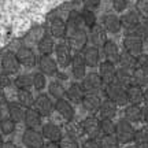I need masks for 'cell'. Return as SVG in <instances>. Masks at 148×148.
I'll list each match as a JSON object with an SVG mask.
<instances>
[{"instance_id":"1","label":"cell","mask_w":148,"mask_h":148,"mask_svg":"<svg viewBox=\"0 0 148 148\" xmlns=\"http://www.w3.org/2000/svg\"><path fill=\"white\" fill-rule=\"evenodd\" d=\"M104 93H106L107 99L111 101H114L116 106H125L127 103V93L126 88L122 86L119 82L112 81L108 82L104 86Z\"/></svg>"},{"instance_id":"2","label":"cell","mask_w":148,"mask_h":148,"mask_svg":"<svg viewBox=\"0 0 148 148\" xmlns=\"http://www.w3.org/2000/svg\"><path fill=\"white\" fill-rule=\"evenodd\" d=\"M134 136H136V130L133 125L125 118L119 119L116 122L115 126V137L119 141V144H129L134 141Z\"/></svg>"},{"instance_id":"3","label":"cell","mask_w":148,"mask_h":148,"mask_svg":"<svg viewBox=\"0 0 148 148\" xmlns=\"http://www.w3.org/2000/svg\"><path fill=\"white\" fill-rule=\"evenodd\" d=\"M64 41L67 42V45L70 47L71 51L74 52H81L86 48V42H88V34L85 32V29H79L75 32L66 33Z\"/></svg>"},{"instance_id":"4","label":"cell","mask_w":148,"mask_h":148,"mask_svg":"<svg viewBox=\"0 0 148 148\" xmlns=\"http://www.w3.org/2000/svg\"><path fill=\"white\" fill-rule=\"evenodd\" d=\"M123 47H125V51L129 53H132L133 56H141L143 55V40L137 36V34H129L123 38Z\"/></svg>"},{"instance_id":"5","label":"cell","mask_w":148,"mask_h":148,"mask_svg":"<svg viewBox=\"0 0 148 148\" xmlns=\"http://www.w3.org/2000/svg\"><path fill=\"white\" fill-rule=\"evenodd\" d=\"M81 85L84 88L85 93H97L103 88V81L97 73H89L84 77Z\"/></svg>"},{"instance_id":"6","label":"cell","mask_w":148,"mask_h":148,"mask_svg":"<svg viewBox=\"0 0 148 148\" xmlns=\"http://www.w3.org/2000/svg\"><path fill=\"white\" fill-rule=\"evenodd\" d=\"M55 55H56V62L58 64H60L62 67H67L70 66L71 63V49L70 47L67 45V42L66 41H62V42H58L56 45H55Z\"/></svg>"},{"instance_id":"7","label":"cell","mask_w":148,"mask_h":148,"mask_svg":"<svg viewBox=\"0 0 148 148\" xmlns=\"http://www.w3.org/2000/svg\"><path fill=\"white\" fill-rule=\"evenodd\" d=\"M22 141L27 148H42L44 147V137L38 130L34 129H26L23 136H22Z\"/></svg>"},{"instance_id":"8","label":"cell","mask_w":148,"mask_h":148,"mask_svg":"<svg viewBox=\"0 0 148 148\" xmlns=\"http://www.w3.org/2000/svg\"><path fill=\"white\" fill-rule=\"evenodd\" d=\"M34 108H36L37 112L41 116L51 115L52 110H55L52 101H51V97L47 93H40V95L37 96L36 100H34Z\"/></svg>"},{"instance_id":"9","label":"cell","mask_w":148,"mask_h":148,"mask_svg":"<svg viewBox=\"0 0 148 148\" xmlns=\"http://www.w3.org/2000/svg\"><path fill=\"white\" fill-rule=\"evenodd\" d=\"M81 127L84 130L85 134H88L89 138H97L100 136V121L96 118V116H88L85 118L82 123H81Z\"/></svg>"},{"instance_id":"10","label":"cell","mask_w":148,"mask_h":148,"mask_svg":"<svg viewBox=\"0 0 148 148\" xmlns=\"http://www.w3.org/2000/svg\"><path fill=\"white\" fill-rule=\"evenodd\" d=\"M38 69L45 75H55L58 74V62L49 55H41L38 59Z\"/></svg>"},{"instance_id":"11","label":"cell","mask_w":148,"mask_h":148,"mask_svg":"<svg viewBox=\"0 0 148 148\" xmlns=\"http://www.w3.org/2000/svg\"><path fill=\"white\" fill-rule=\"evenodd\" d=\"M53 108H55V111L63 118L64 121H67V122L73 121L74 108H73V106H71V103H70L69 100H66V99H59V100L55 101Z\"/></svg>"},{"instance_id":"12","label":"cell","mask_w":148,"mask_h":148,"mask_svg":"<svg viewBox=\"0 0 148 148\" xmlns=\"http://www.w3.org/2000/svg\"><path fill=\"white\" fill-rule=\"evenodd\" d=\"M1 67L4 70L5 74H15L19 70V60L16 58V53L12 52H5L1 58Z\"/></svg>"},{"instance_id":"13","label":"cell","mask_w":148,"mask_h":148,"mask_svg":"<svg viewBox=\"0 0 148 148\" xmlns=\"http://www.w3.org/2000/svg\"><path fill=\"white\" fill-rule=\"evenodd\" d=\"M71 74L75 79H84V77L86 75V64H85V60L82 58V55L79 53H75L71 59Z\"/></svg>"},{"instance_id":"14","label":"cell","mask_w":148,"mask_h":148,"mask_svg":"<svg viewBox=\"0 0 148 148\" xmlns=\"http://www.w3.org/2000/svg\"><path fill=\"white\" fill-rule=\"evenodd\" d=\"M41 134L44 138H47L48 141H56L59 143L63 134H62V130L58 125H55L53 122H48L45 125H42L41 127Z\"/></svg>"},{"instance_id":"15","label":"cell","mask_w":148,"mask_h":148,"mask_svg":"<svg viewBox=\"0 0 148 148\" xmlns=\"http://www.w3.org/2000/svg\"><path fill=\"white\" fill-rule=\"evenodd\" d=\"M16 58L19 60V63L23 64V66H26V67H33V66H36L37 58L30 48L21 47L18 51H16Z\"/></svg>"},{"instance_id":"16","label":"cell","mask_w":148,"mask_h":148,"mask_svg":"<svg viewBox=\"0 0 148 148\" xmlns=\"http://www.w3.org/2000/svg\"><path fill=\"white\" fill-rule=\"evenodd\" d=\"M115 73H116V69L114 66V63H111L108 60L100 63V66H99V75H100L103 84H108V82L115 81Z\"/></svg>"},{"instance_id":"17","label":"cell","mask_w":148,"mask_h":148,"mask_svg":"<svg viewBox=\"0 0 148 148\" xmlns=\"http://www.w3.org/2000/svg\"><path fill=\"white\" fill-rule=\"evenodd\" d=\"M85 95H86V93H85L82 85L78 84V82H73V84L66 89V97L69 99V101H73L75 104L82 103V99H84Z\"/></svg>"},{"instance_id":"18","label":"cell","mask_w":148,"mask_h":148,"mask_svg":"<svg viewBox=\"0 0 148 148\" xmlns=\"http://www.w3.org/2000/svg\"><path fill=\"white\" fill-rule=\"evenodd\" d=\"M89 41L93 44V47H103L104 42L107 41V37H106V30L104 27L99 26V25H95L93 27H90V32H89Z\"/></svg>"},{"instance_id":"19","label":"cell","mask_w":148,"mask_h":148,"mask_svg":"<svg viewBox=\"0 0 148 148\" xmlns=\"http://www.w3.org/2000/svg\"><path fill=\"white\" fill-rule=\"evenodd\" d=\"M126 93H127V103L129 104H136L140 106L144 101V90L141 86L138 85H130L126 88Z\"/></svg>"},{"instance_id":"20","label":"cell","mask_w":148,"mask_h":148,"mask_svg":"<svg viewBox=\"0 0 148 148\" xmlns=\"http://www.w3.org/2000/svg\"><path fill=\"white\" fill-rule=\"evenodd\" d=\"M82 58L85 60V64L89 66V67H95L99 64V60H100V52H99V48L97 47H86L82 51Z\"/></svg>"},{"instance_id":"21","label":"cell","mask_w":148,"mask_h":148,"mask_svg":"<svg viewBox=\"0 0 148 148\" xmlns=\"http://www.w3.org/2000/svg\"><path fill=\"white\" fill-rule=\"evenodd\" d=\"M81 104L88 112H97L101 106V100L97 93H86Z\"/></svg>"},{"instance_id":"22","label":"cell","mask_w":148,"mask_h":148,"mask_svg":"<svg viewBox=\"0 0 148 148\" xmlns=\"http://www.w3.org/2000/svg\"><path fill=\"white\" fill-rule=\"evenodd\" d=\"M25 123H26L27 129H34L38 130L41 127V115L37 112L36 108H26V114H25Z\"/></svg>"},{"instance_id":"23","label":"cell","mask_w":148,"mask_h":148,"mask_svg":"<svg viewBox=\"0 0 148 148\" xmlns=\"http://www.w3.org/2000/svg\"><path fill=\"white\" fill-rule=\"evenodd\" d=\"M66 29V22H63L60 18H53L52 21H49V34L55 38H64Z\"/></svg>"},{"instance_id":"24","label":"cell","mask_w":148,"mask_h":148,"mask_svg":"<svg viewBox=\"0 0 148 148\" xmlns=\"http://www.w3.org/2000/svg\"><path fill=\"white\" fill-rule=\"evenodd\" d=\"M121 25L127 30H136L140 25V15L136 11H129L121 16Z\"/></svg>"},{"instance_id":"25","label":"cell","mask_w":148,"mask_h":148,"mask_svg":"<svg viewBox=\"0 0 148 148\" xmlns=\"http://www.w3.org/2000/svg\"><path fill=\"white\" fill-rule=\"evenodd\" d=\"M103 52H104V56H106V60L111 62V63H116L118 59H119V48L114 41L111 40H107L103 45Z\"/></svg>"},{"instance_id":"26","label":"cell","mask_w":148,"mask_h":148,"mask_svg":"<svg viewBox=\"0 0 148 148\" xmlns=\"http://www.w3.org/2000/svg\"><path fill=\"white\" fill-rule=\"evenodd\" d=\"M103 27L106 32H110V33H118L121 30V18H118L116 15L114 14H108L103 18Z\"/></svg>"},{"instance_id":"27","label":"cell","mask_w":148,"mask_h":148,"mask_svg":"<svg viewBox=\"0 0 148 148\" xmlns=\"http://www.w3.org/2000/svg\"><path fill=\"white\" fill-rule=\"evenodd\" d=\"M116 107L118 106H116L114 101H111L107 99V100L101 101V106L97 112H99V115H100L101 119H112L116 114Z\"/></svg>"},{"instance_id":"28","label":"cell","mask_w":148,"mask_h":148,"mask_svg":"<svg viewBox=\"0 0 148 148\" xmlns=\"http://www.w3.org/2000/svg\"><path fill=\"white\" fill-rule=\"evenodd\" d=\"M115 81L119 82V84H121L122 86H125V88L133 85V70L123 69V67L118 69L115 73Z\"/></svg>"},{"instance_id":"29","label":"cell","mask_w":148,"mask_h":148,"mask_svg":"<svg viewBox=\"0 0 148 148\" xmlns=\"http://www.w3.org/2000/svg\"><path fill=\"white\" fill-rule=\"evenodd\" d=\"M8 112H10V118L16 123V122H21L25 119L26 110L19 103H10L8 104Z\"/></svg>"},{"instance_id":"30","label":"cell","mask_w":148,"mask_h":148,"mask_svg":"<svg viewBox=\"0 0 148 148\" xmlns=\"http://www.w3.org/2000/svg\"><path fill=\"white\" fill-rule=\"evenodd\" d=\"M16 97H18V103L23 106L25 108H32L34 106V97H33L32 92L29 89H18V93H16Z\"/></svg>"},{"instance_id":"31","label":"cell","mask_w":148,"mask_h":148,"mask_svg":"<svg viewBox=\"0 0 148 148\" xmlns=\"http://www.w3.org/2000/svg\"><path fill=\"white\" fill-rule=\"evenodd\" d=\"M137 62H138V58L133 56L132 53L129 52H122L119 55V59H118V63L121 64V67L123 69H129V70H133L137 67Z\"/></svg>"},{"instance_id":"32","label":"cell","mask_w":148,"mask_h":148,"mask_svg":"<svg viewBox=\"0 0 148 148\" xmlns=\"http://www.w3.org/2000/svg\"><path fill=\"white\" fill-rule=\"evenodd\" d=\"M125 119L130 123L141 121V107L136 104H129L125 108Z\"/></svg>"},{"instance_id":"33","label":"cell","mask_w":148,"mask_h":148,"mask_svg":"<svg viewBox=\"0 0 148 148\" xmlns=\"http://www.w3.org/2000/svg\"><path fill=\"white\" fill-rule=\"evenodd\" d=\"M48 92L56 100L64 99V96H66V89H64V86L59 81H51L49 85H48Z\"/></svg>"},{"instance_id":"34","label":"cell","mask_w":148,"mask_h":148,"mask_svg":"<svg viewBox=\"0 0 148 148\" xmlns=\"http://www.w3.org/2000/svg\"><path fill=\"white\" fill-rule=\"evenodd\" d=\"M133 84L138 85V86H145L148 85V71L141 69V67H136L133 69Z\"/></svg>"},{"instance_id":"35","label":"cell","mask_w":148,"mask_h":148,"mask_svg":"<svg viewBox=\"0 0 148 148\" xmlns=\"http://www.w3.org/2000/svg\"><path fill=\"white\" fill-rule=\"evenodd\" d=\"M38 51L42 55H49L52 53V51H55V42H53L51 36H44L38 41Z\"/></svg>"},{"instance_id":"36","label":"cell","mask_w":148,"mask_h":148,"mask_svg":"<svg viewBox=\"0 0 148 148\" xmlns=\"http://www.w3.org/2000/svg\"><path fill=\"white\" fill-rule=\"evenodd\" d=\"M99 143L100 148H119V141L116 140L115 134H103Z\"/></svg>"},{"instance_id":"37","label":"cell","mask_w":148,"mask_h":148,"mask_svg":"<svg viewBox=\"0 0 148 148\" xmlns=\"http://www.w3.org/2000/svg\"><path fill=\"white\" fill-rule=\"evenodd\" d=\"M134 141L138 147H145L148 145V125L143 126L141 129L136 130V136H134Z\"/></svg>"},{"instance_id":"38","label":"cell","mask_w":148,"mask_h":148,"mask_svg":"<svg viewBox=\"0 0 148 148\" xmlns=\"http://www.w3.org/2000/svg\"><path fill=\"white\" fill-rule=\"evenodd\" d=\"M30 85H33V79L27 74H23V75H19L15 78V86L18 89H29Z\"/></svg>"},{"instance_id":"39","label":"cell","mask_w":148,"mask_h":148,"mask_svg":"<svg viewBox=\"0 0 148 148\" xmlns=\"http://www.w3.org/2000/svg\"><path fill=\"white\" fill-rule=\"evenodd\" d=\"M33 79V86L36 88L37 90H42L47 85V79H45V74H42L41 71H37L32 75Z\"/></svg>"},{"instance_id":"40","label":"cell","mask_w":148,"mask_h":148,"mask_svg":"<svg viewBox=\"0 0 148 148\" xmlns=\"http://www.w3.org/2000/svg\"><path fill=\"white\" fill-rule=\"evenodd\" d=\"M116 123L112 119H100V130L103 134H115Z\"/></svg>"},{"instance_id":"41","label":"cell","mask_w":148,"mask_h":148,"mask_svg":"<svg viewBox=\"0 0 148 148\" xmlns=\"http://www.w3.org/2000/svg\"><path fill=\"white\" fill-rule=\"evenodd\" d=\"M81 15H82V19H84V23L86 27H93L96 25V16L93 14V11L89 10V8H86L81 12Z\"/></svg>"},{"instance_id":"42","label":"cell","mask_w":148,"mask_h":148,"mask_svg":"<svg viewBox=\"0 0 148 148\" xmlns=\"http://www.w3.org/2000/svg\"><path fill=\"white\" fill-rule=\"evenodd\" d=\"M0 130L4 134H11L15 130V122L12 121L11 118H4L0 121Z\"/></svg>"},{"instance_id":"43","label":"cell","mask_w":148,"mask_h":148,"mask_svg":"<svg viewBox=\"0 0 148 148\" xmlns=\"http://www.w3.org/2000/svg\"><path fill=\"white\" fill-rule=\"evenodd\" d=\"M136 12L141 18L148 19V0H137L136 1Z\"/></svg>"},{"instance_id":"44","label":"cell","mask_w":148,"mask_h":148,"mask_svg":"<svg viewBox=\"0 0 148 148\" xmlns=\"http://www.w3.org/2000/svg\"><path fill=\"white\" fill-rule=\"evenodd\" d=\"M82 133H84V130H82L81 125H75V123L69 122V125H67V136H70V137H73V138H77Z\"/></svg>"},{"instance_id":"45","label":"cell","mask_w":148,"mask_h":148,"mask_svg":"<svg viewBox=\"0 0 148 148\" xmlns=\"http://www.w3.org/2000/svg\"><path fill=\"white\" fill-rule=\"evenodd\" d=\"M59 144H60V148H79L78 143H77V138H73V137H70V136L62 137Z\"/></svg>"},{"instance_id":"46","label":"cell","mask_w":148,"mask_h":148,"mask_svg":"<svg viewBox=\"0 0 148 148\" xmlns=\"http://www.w3.org/2000/svg\"><path fill=\"white\" fill-rule=\"evenodd\" d=\"M134 34H137L141 40H145V41H148V22H144V23H140L138 25V27L134 30Z\"/></svg>"},{"instance_id":"47","label":"cell","mask_w":148,"mask_h":148,"mask_svg":"<svg viewBox=\"0 0 148 148\" xmlns=\"http://www.w3.org/2000/svg\"><path fill=\"white\" fill-rule=\"evenodd\" d=\"M81 148H100V143L97 138H88L82 143Z\"/></svg>"},{"instance_id":"48","label":"cell","mask_w":148,"mask_h":148,"mask_svg":"<svg viewBox=\"0 0 148 148\" xmlns=\"http://www.w3.org/2000/svg\"><path fill=\"white\" fill-rule=\"evenodd\" d=\"M112 5H114L115 11L121 12V11H123L125 8H126L127 0H112Z\"/></svg>"},{"instance_id":"49","label":"cell","mask_w":148,"mask_h":148,"mask_svg":"<svg viewBox=\"0 0 148 148\" xmlns=\"http://www.w3.org/2000/svg\"><path fill=\"white\" fill-rule=\"evenodd\" d=\"M11 84V79H10V75L8 74H0V88H7V86H10Z\"/></svg>"},{"instance_id":"50","label":"cell","mask_w":148,"mask_h":148,"mask_svg":"<svg viewBox=\"0 0 148 148\" xmlns=\"http://www.w3.org/2000/svg\"><path fill=\"white\" fill-rule=\"evenodd\" d=\"M137 66L148 71V53H147V55H141V56H138Z\"/></svg>"},{"instance_id":"51","label":"cell","mask_w":148,"mask_h":148,"mask_svg":"<svg viewBox=\"0 0 148 148\" xmlns=\"http://www.w3.org/2000/svg\"><path fill=\"white\" fill-rule=\"evenodd\" d=\"M84 1V4L88 7V8H95V7H97L99 5V3H100V0H82Z\"/></svg>"},{"instance_id":"52","label":"cell","mask_w":148,"mask_h":148,"mask_svg":"<svg viewBox=\"0 0 148 148\" xmlns=\"http://www.w3.org/2000/svg\"><path fill=\"white\" fill-rule=\"evenodd\" d=\"M141 121H144L148 125V106L141 107Z\"/></svg>"},{"instance_id":"53","label":"cell","mask_w":148,"mask_h":148,"mask_svg":"<svg viewBox=\"0 0 148 148\" xmlns=\"http://www.w3.org/2000/svg\"><path fill=\"white\" fill-rule=\"evenodd\" d=\"M44 148H60V144L56 141H48L47 144H44Z\"/></svg>"},{"instance_id":"54","label":"cell","mask_w":148,"mask_h":148,"mask_svg":"<svg viewBox=\"0 0 148 148\" xmlns=\"http://www.w3.org/2000/svg\"><path fill=\"white\" fill-rule=\"evenodd\" d=\"M5 93L4 90H3V88H0V103H5Z\"/></svg>"},{"instance_id":"55","label":"cell","mask_w":148,"mask_h":148,"mask_svg":"<svg viewBox=\"0 0 148 148\" xmlns=\"http://www.w3.org/2000/svg\"><path fill=\"white\" fill-rule=\"evenodd\" d=\"M3 148H18V147H16V145H14L12 143H4Z\"/></svg>"},{"instance_id":"56","label":"cell","mask_w":148,"mask_h":148,"mask_svg":"<svg viewBox=\"0 0 148 148\" xmlns=\"http://www.w3.org/2000/svg\"><path fill=\"white\" fill-rule=\"evenodd\" d=\"M144 101L147 103V106H148V88L144 90Z\"/></svg>"},{"instance_id":"57","label":"cell","mask_w":148,"mask_h":148,"mask_svg":"<svg viewBox=\"0 0 148 148\" xmlns=\"http://www.w3.org/2000/svg\"><path fill=\"white\" fill-rule=\"evenodd\" d=\"M125 148H140V147H138L137 144H134V145H126Z\"/></svg>"},{"instance_id":"58","label":"cell","mask_w":148,"mask_h":148,"mask_svg":"<svg viewBox=\"0 0 148 148\" xmlns=\"http://www.w3.org/2000/svg\"><path fill=\"white\" fill-rule=\"evenodd\" d=\"M3 145H4V143H3V138L0 136V148H3Z\"/></svg>"},{"instance_id":"59","label":"cell","mask_w":148,"mask_h":148,"mask_svg":"<svg viewBox=\"0 0 148 148\" xmlns=\"http://www.w3.org/2000/svg\"><path fill=\"white\" fill-rule=\"evenodd\" d=\"M140 148H148V145H145V147H140Z\"/></svg>"},{"instance_id":"60","label":"cell","mask_w":148,"mask_h":148,"mask_svg":"<svg viewBox=\"0 0 148 148\" xmlns=\"http://www.w3.org/2000/svg\"><path fill=\"white\" fill-rule=\"evenodd\" d=\"M0 112H1V110H0Z\"/></svg>"}]
</instances>
